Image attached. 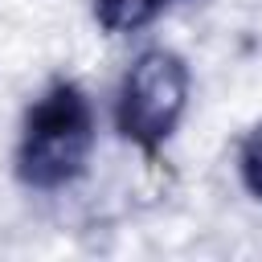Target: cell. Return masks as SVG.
<instances>
[{"label": "cell", "mask_w": 262, "mask_h": 262, "mask_svg": "<svg viewBox=\"0 0 262 262\" xmlns=\"http://www.w3.org/2000/svg\"><path fill=\"white\" fill-rule=\"evenodd\" d=\"M94 147V115L90 98L78 82H49L25 111L16 139V176L25 188L57 192L86 172Z\"/></svg>", "instance_id": "cell-1"}, {"label": "cell", "mask_w": 262, "mask_h": 262, "mask_svg": "<svg viewBox=\"0 0 262 262\" xmlns=\"http://www.w3.org/2000/svg\"><path fill=\"white\" fill-rule=\"evenodd\" d=\"M188 102V66L172 49H143L123 74L115 127L127 143H135L147 160L172 139Z\"/></svg>", "instance_id": "cell-2"}, {"label": "cell", "mask_w": 262, "mask_h": 262, "mask_svg": "<svg viewBox=\"0 0 262 262\" xmlns=\"http://www.w3.org/2000/svg\"><path fill=\"white\" fill-rule=\"evenodd\" d=\"M172 0H94V16L106 33H135L156 20Z\"/></svg>", "instance_id": "cell-3"}, {"label": "cell", "mask_w": 262, "mask_h": 262, "mask_svg": "<svg viewBox=\"0 0 262 262\" xmlns=\"http://www.w3.org/2000/svg\"><path fill=\"white\" fill-rule=\"evenodd\" d=\"M237 172H242V184L250 188V196H258V201H262V123L242 139Z\"/></svg>", "instance_id": "cell-4"}]
</instances>
